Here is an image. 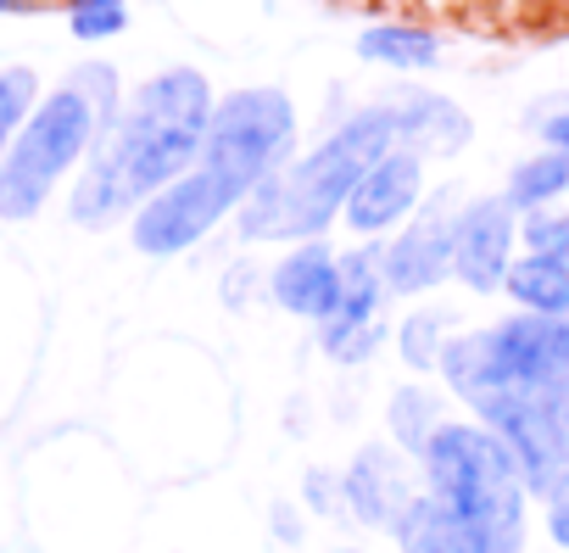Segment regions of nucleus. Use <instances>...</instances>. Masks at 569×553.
<instances>
[{
	"label": "nucleus",
	"mask_w": 569,
	"mask_h": 553,
	"mask_svg": "<svg viewBox=\"0 0 569 553\" xmlns=\"http://www.w3.org/2000/svg\"><path fill=\"white\" fill-rule=\"evenodd\" d=\"M391 536H397L402 553H475V542H469V531L458 525V514H452L441 497H430V492H419V497L402 508V520L391 525Z\"/></svg>",
	"instance_id": "15"
},
{
	"label": "nucleus",
	"mask_w": 569,
	"mask_h": 553,
	"mask_svg": "<svg viewBox=\"0 0 569 553\" xmlns=\"http://www.w3.org/2000/svg\"><path fill=\"white\" fill-rule=\"evenodd\" d=\"M341 553H358V547H341Z\"/></svg>",
	"instance_id": "31"
},
{
	"label": "nucleus",
	"mask_w": 569,
	"mask_h": 553,
	"mask_svg": "<svg viewBox=\"0 0 569 553\" xmlns=\"http://www.w3.org/2000/svg\"><path fill=\"white\" fill-rule=\"evenodd\" d=\"M273 525H279V536H284V542H297V536H302V525H297V514H291V508H273Z\"/></svg>",
	"instance_id": "28"
},
{
	"label": "nucleus",
	"mask_w": 569,
	"mask_h": 553,
	"mask_svg": "<svg viewBox=\"0 0 569 553\" xmlns=\"http://www.w3.org/2000/svg\"><path fill=\"white\" fill-rule=\"evenodd\" d=\"M519 464V481L530 497H547L552 481L569 470V419L558 408V386L536 392H497L480 408H469Z\"/></svg>",
	"instance_id": "7"
},
{
	"label": "nucleus",
	"mask_w": 569,
	"mask_h": 553,
	"mask_svg": "<svg viewBox=\"0 0 569 553\" xmlns=\"http://www.w3.org/2000/svg\"><path fill=\"white\" fill-rule=\"evenodd\" d=\"M308 503H313L319 514H336V508H341V475L313 470V475H308Z\"/></svg>",
	"instance_id": "26"
},
{
	"label": "nucleus",
	"mask_w": 569,
	"mask_h": 553,
	"mask_svg": "<svg viewBox=\"0 0 569 553\" xmlns=\"http://www.w3.org/2000/svg\"><path fill=\"white\" fill-rule=\"evenodd\" d=\"M23 7V0H0V12H18Z\"/></svg>",
	"instance_id": "30"
},
{
	"label": "nucleus",
	"mask_w": 569,
	"mask_h": 553,
	"mask_svg": "<svg viewBox=\"0 0 569 553\" xmlns=\"http://www.w3.org/2000/svg\"><path fill=\"white\" fill-rule=\"evenodd\" d=\"M419 492H425V486H413L408 453H397V447H386V442L363 447V453L341 470V508H352L363 525H380V531H391Z\"/></svg>",
	"instance_id": "10"
},
{
	"label": "nucleus",
	"mask_w": 569,
	"mask_h": 553,
	"mask_svg": "<svg viewBox=\"0 0 569 553\" xmlns=\"http://www.w3.org/2000/svg\"><path fill=\"white\" fill-rule=\"evenodd\" d=\"M563 190H569V162H563L558 151H536V157H525V162L508 174L502 201H508L513 213H541V207L558 201Z\"/></svg>",
	"instance_id": "18"
},
{
	"label": "nucleus",
	"mask_w": 569,
	"mask_h": 553,
	"mask_svg": "<svg viewBox=\"0 0 569 553\" xmlns=\"http://www.w3.org/2000/svg\"><path fill=\"white\" fill-rule=\"evenodd\" d=\"M397 118H402L397 146L413 151V157H452L475 135L469 129V112L452 107L447 96H430V90H402L397 96Z\"/></svg>",
	"instance_id": "13"
},
{
	"label": "nucleus",
	"mask_w": 569,
	"mask_h": 553,
	"mask_svg": "<svg viewBox=\"0 0 569 553\" xmlns=\"http://www.w3.org/2000/svg\"><path fill=\"white\" fill-rule=\"evenodd\" d=\"M380 342H386V325H380V319L363 325V330H325V353H330L336 364H363Z\"/></svg>",
	"instance_id": "24"
},
{
	"label": "nucleus",
	"mask_w": 569,
	"mask_h": 553,
	"mask_svg": "<svg viewBox=\"0 0 569 553\" xmlns=\"http://www.w3.org/2000/svg\"><path fill=\"white\" fill-rule=\"evenodd\" d=\"M502 292L513 297L519 314L536 319H569V263L563 257H513L508 263V280Z\"/></svg>",
	"instance_id": "14"
},
{
	"label": "nucleus",
	"mask_w": 569,
	"mask_h": 553,
	"mask_svg": "<svg viewBox=\"0 0 569 553\" xmlns=\"http://www.w3.org/2000/svg\"><path fill=\"white\" fill-rule=\"evenodd\" d=\"M452 224H458L452 196H436V201L380 251V280H386V292L413 297V292H430V286L447 280V274H452Z\"/></svg>",
	"instance_id": "8"
},
{
	"label": "nucleus",
	"mask_w": 569,
	"mask_h": 553,
	"mask_svg": "<svg viewBox=\"0 0 569 553\" xmlns=\"http://www.w3.org/2000/svg\"><path fill=\"white\" fill-rule=\"evenodd\" d=\"M419 470H425V492L458 514L475 553H525L530 492H525L508 447L480 419H447L425 442Z\"/></svg>",
	"instance_id": "4"
},
{
	"label": "nucleus",
	"mask_w": 569,
	"mask_h": 553,
	"mask_svg": "<svg viewBox=\"0 0 569 553\" xmlns=\"http://www.w3.org/2000/svg\"><path fill=\"white\" fill-rule=\"evenodd\" d=\"M447 392L463 408H480L497 392H536L569 381V319L508 314L486 330H458L441 347Z\"/></svg>",
	"instance_id": "6"
},
{
	"label": "nucleus",
	"mask_w": 569,
	"mask_h": 553,
	"mask_svg": "<svg viewBox=\"0 0 569 553\" xmlns=\"http://www.w3.org/2000/svg\"><path fill=\"white\" fill-rule=\"evenodd\" d=\"M112 112H118V73L107 62H90L62 90H51L34 124L18 135V146L0 157V218H12V224L34 218L57 174H68L79 151L112 129Z\"/></svg>",
	"instance_id": "5"
},
{
	"label": "nucleus",
	"mask_w": 569,
	"mask_h": 553,
	"mask_svg": "<svg viewBox=\"0 0 569 553\" xmlns=\"http://www.w3.org/2000/svg\"><path fill=\"white\" fill-rule=\"evenodd\" d=\"M558 408H563V419H569V381H558Z\"/></svg>",
	"instance_id": "29"
},
{
	"label": "nucleus",
	"mask_w": 569,
	"mask_h": 553,
	"mask_svg": "<svg viewBox=\"0 0 569 553\" xmlns=\"http://www.w3.org/2000/svg\"><path fill=\"white\" fill-rule=\"evenodd\" d=\"M397 129H402L397 96H391V101H375V107H363V112H352L313 157L268 174V179L251 190L240 229H246L251 240L319 235V229L330 224V213L358 190V179H363L386 151H397Z\"/></svg>",
	"instance_id": "3"
},
{
	"label": "nucleus",
	"mask_w": 569,
	"mask_h": 553,
	"mask_svg": "<svg viewBox=\"0 0 569 553\" xmlns=\"http://www.w3.org/2000/svg\"><path fill=\"white\" fill-rule=\"evenodd\" d=\"M207 118H212V96L196 68H168L151 85H140L134 107H123L101 135L90 174L73 190V218L112 224L134 201L162 196L196 162L207 140Z\"/></svg>",
	"instance_id": "2"
},
{
	"label": "nucleus",
	"mask_w": 569,
	"mask_h": 553,
	"mask_svg": "<svg viewBox=\"0 0 569 553\" xmlns=\"http://www.w3.org/2000/svg\"><path fill=\"white\" fill-rule=\"evenodd\" d=\"M397 347H402V358L413 369H436L441 364V347H447V314H413V319H402Z\"/></svg>",
	"instance_id": "20"
},
{
	"label": "nucleus",
	"mask_w": 569,
	"mask_h": 553,
	"mask_svg": "<svg viewBox=\"0 0 569 553\" xmlns=\"http://www.w3.org/2000/svg\"><path fill=\"white\" fill-rule=\"evenodd\" d=\"M386 419H391L397 453L419 458V453H425V442H430V436H436V431L447 425V403H441L436 392H425V386H402V392L391 397Z\"/></svg>",
	"instance_id": "17"
},
{
	"label": "nucleus",
	"mask_w": 569,
	"mask_h": 553,
	"mask_svg": "<svg viewBox=\"0 0 569 553\" xmlns=\"http://www.w3.org/2000/svg\"><path fill=\"white\" fill-rule=\"evenodd\" d=\"M68 23H73L79 40H107V34H118L129 23V7H123V0H73Z\"/></svg>",
	"instance_id": "22"
},
{
	"label": "nucleus",
	"mask_w": 569,
	"mask_h": 553,
	"mask_svg": "<svg viewBox=\"0 0 569 553\" xmlns=\"http://www.w3.org/2000/svg\"><path fill=\"white\" fill-rule=\"evenodd\" d=\"M536 135L547 140V151H558V157L569 162V107H558V112H552V118H547Z\"/></svg>",
	"instance_id": "27"
},
{
	"label": "nucleus",
	"mask_w": 569,
	"mask_h": 553,
	"mask_svg": "<svg viewBox=\"0 0 569 553\" xmlns=\"http://www.w3.org/2000/svg\"><path fill=\"white\" fill-rule=\"evenodd\" d=\"M519 240H525L530 257H563L569 263V213H552V207L525 213L519 218Z\"/></svg>",
	"instance_id": "21"
},
{
	"label": "nucleus",
	"mask_w": 569,
	"mask_h": 553,
	"mask_svg": "<svg viewBox=\"0 0 569 553\" xmlns=\"http://www.w3.org/2000/svg\"><path fill=\"white\" fill-rule=\"evenodd\" d=\"M273 303L284 314H302V319H330L341 303V257H330V246H302L273 268Z\"/></svg>",
	"instance_id": "12"
},
{
	"label": "nucleus",
	"mask_w": 569,
	"mask_h": 553,
	"mask_svg": "<svg viewBox=\"0 0 569 553\" xmlns=\"http://www.w3.org/2000/svg\"><path fill=\"white\" fill-rule=\"evenodd\" d=\"M380 297H386L380 251H352V257H341V303H336V314L325 319V330H363V325H375Z\"/></svg>",
	"instance_id": "16"
},
{
	"label": "nucleus",
	"mask_w": 569,
	"mask_h": 553,
	"mask_svg": "<svg viewBox=\"0 0 569 553\" xmlns=\"http://www.w3.org/2000/svg\"><path fill=\"white\" fill-rule=\"evenodd\" d=\"M29 101H34V73L29 68H7V73H0V151H7L12 129L23 124Z\"/></svg>",
	"instance_id": "23"
},
{
	"label": "nucleus",
	"mask_w": 569,
	"mask_h": 553,
	"mask_svg": "<svg viewBox=\"0 0 569 553\" xmlns=\"http://www.w3.org/2000/svg\"><path fill=\"white\" fill-rule=\"evenodd\" d=\"M508 263H513V207L502 196H480L469 207H458V224H452V274L491 297L502 292L508 280Z\"/></svg>",
	"instance_id": "9"
},
{
	"label": "nucleus",
	"mask_w": 569,
	"mask_h": 553,
	"mask_svg": "<svg viewBox=\"0 0 569 553\" xmlns=\"http://www.w3.org/2000/svg\"><path fill=\"white\" fill-rule=\"evenodd\" d=\"M358 51H363L369 62H386V68H402V73L441 62V40L425 34V29H369V34L358 40Z\"/></svg>",
	"instance_id": "19"
},
{
	"label": "nucleus",
	"mask_w": 569,
	"mask_h": 553,
	"mask_svg": "<svg viewBox=\"0 0 569 553\" xmlns=\"http://www.w3.org/2000/svg\"><path fill=\"white\" fill-rule=\"evenodd\" d=\"M297 112L284 90H234L207 118V140L196 151V168L173 179L162 196H151L134 218V246L151 257H173L196 246L234 201H246L279 162L291 157Z\"/></svg>",
	"instance_id": "1"
},
{
	"label": "nucleus",
	"mask_w": 569,
	"mask_h": 553,
	"mask_svg": "<svg viewBox=\"0 0 569 553\" xmlns=\"http://www.w3.org/2000/svg\"><path fill=\"white\" fill-rule=\"evenodd\" d=\"M419 190H425V157H413V151L397 146V151H386V157L358 179V190L347 196V224L363 229V235L391 229L397 218L413 213Z\"/></svg>",
	"instance_id": "11"
},
{
	"label": "nucleus",
	"mask_w": 569,
	"mask_h": 553,
	"mask_svg": "<svg viewBox=\"0 0 569 553\" xmlns=\"http://www.w3.org/2000/svg\"><path fill=\"white\" fill-rule=\"evenodd\" d=\"M541 508H547V536H552V547L569 553V470L552 481V492L541 497Z\"/></svg>",
	"instance_id": "25"
}]
</instances>
